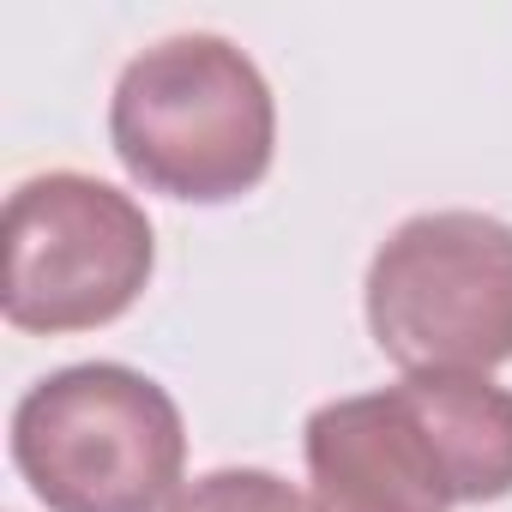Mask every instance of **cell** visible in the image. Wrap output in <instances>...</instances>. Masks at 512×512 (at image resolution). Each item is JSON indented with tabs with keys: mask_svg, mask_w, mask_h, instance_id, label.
Wrapping results in <instances>:
<instances>
[{
	"mask_svg": "<svg viewBox=\"0 0 512 512\" xmlns=\"http://www.w3.org/2000/svg\"><path fill=\"white\" fill-rule=\"evenodd\" d=\"M314 512H452L512 494V392L488 374H404L302 428Z\"/></svg>",
	"mask_w": 512,
	"mask_h": 512,
	"instance_id": "obj_1",
	"label": "cell"
},
{
	"mask_svg": "<svg viewBox=\"0 0 512 512\" xmlns=\"http://www.w3.org/2000/svg\"><path fill=\"white\" fill-rule=\"evenodd\" d=\"M109 145L145 193L229 205L272 175L278 103L247 49L217 31H181L121 67Z\"/></svg>",
	"mask_w": 512,
	"mask_h": 512,
	"instance_id": "obj_2",
	"label": "cell"
},
{
	"mask_svg": "<svg viewBox=\"0 0 512 512\" xmlns=\"http://www.w3.org/2000/svg\"><path fill=\"white\" fill-rule=\"evenodd\" d=\"M13 464L43 512H169L187 488V422L151 374L73 362L13 404Z\"/></svg>",
	"mask_w": 512,
	"mask_h": 512,
	"instance_id": "obj_3",
	"label": "cell"
},
{
	"mask_svg": "<svg viewBox=\"0 0 512 512\" xmlns=\"http://www.w3.org/2000/svg\"><path fill=\"white\" fill-rule=\"evenodd\" d=\"M368 332L404 374L512 362V223L488 211L404 217L368 260Z\"/></svg>",
	"mask_w": 512,
	"mask_h": 512,
	"instance_id": "obj_4",
	"label": "cell"
},
{
	"mask_svg": "<svg viewBox=\"0 0 512 512\" xmlns=\"http://www.w3.org/2000/svg\"><path fill=\"white\" fill-rule=\"evenodd\" d=\"M0 235H7L0 314L13 332L37 338L97 332L121 320L157 272V235L145 205L79 169L19 181L7 193Z\"/></svg>",
	"mask_w": 512,
	"mask_h": 512,
	"instance_id": "obj_5",
	"label": "cell"
},
{
	"mask_svg": "<svg viewBox=\"0 0 512 512\" xmlns=\"http://www.w3.org/2000/svg\"><path fill=\"white\" fill-rule=\"evenodd\" d=\"M169 512H314V500L284 482L278 470H260V464H223V470H205L193 476Z\"/></svg>",
	"mask_w": 512,
	"mask_h": 512,
	"instance_id": "obj_6",
	"label": "cell"
}]
</instances>
